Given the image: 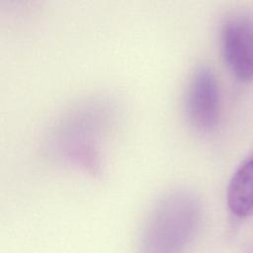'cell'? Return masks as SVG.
I'll use <instances>...</instances> for the list:
<instances>
[{"label":"cell","instance_id":"1","mask_svg":"<svg viewBox=\"0 0 253 253\" xmlns=\"http://www.w3.org/2000/svg\"><path fill=\"white\" fill-rule=\"evenodd\" d=\"M201 219V205L190 191L174 190L150 211L141 239V253H183Z\"/></svg>","mask_w":253,"mask_h":253},{"label":"cell","instance_id":"2","mask_svg":"<svg viewBox=\"0 0 253 253\" xmlns=\"http://www.w3.org/2000/svg\"><path fill=\"white\" fill-rule=\"evenodd\" d=\"M185 113L191 126L200 132H209L217 125L219 118V91L212 70L200 66L190 80Z\"/></svg>","mask_w":253,"mask_h":253},{"label":"cell","instance_id":"3","mask_svg":"<svg viewBox=\"0 0 253 253\" xmlns=\"http://www.w3.org/2000/svg\"><path fill=\"white\" fill-rule=\"evenodd\" d=\"M220 39L230 71L240 80H253V23L245 18L229 19L222 26Z\"/></svg>","mask_w":253,"mask_h":253},{"label":"cell","instance_id":"4","mask_svg":"<svg viewBox=\"0 0 253 253\" xmlns=\"http://www.w3.org/2000/svg\"><path fill=\"white\" fill-rule=\"evenodd\" d=\"M227 205L237 216L253 214V157L232 176L227 188Z\"/></svg>","mask_w":253,"mask_h":253}]
</instances>
